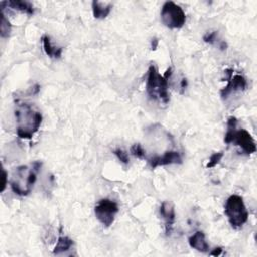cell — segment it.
<instances>
[{"label":"cell","mask_w":257,"mask_h":257,"mask_svg":"<svg viewBox=\"0 0 257 257\" xmlns=\"http://www.w3.org/2000/svg\"><path fill=\"white\" fill-rule=\"evenodd\" d=\"M16 118V134L21 139H31L39 130L42 122V114L30 104L22 101L15 102L14 110Z\"/></svg>","instance_id":"1"},{"label":"cell","mask_w":257,"mask_h":257,"mask_svg":"<svg viewBox=\"0 0 257 257\" xmlns=\"http://www.w3.org/2000/svg\"><path fill=\"white\" fill-rule=\"evenodd\" d=\"M172 75V68L169 67L164 75H161L154 64H151L148 69V77L146 90L152 100L163 104H168L170 101L169 94V79Z\"/></svg>","instance_id":"2"},{"label":"cell","mask_w":257,"mask_h":257,"mask_svg":"<svg viewBox=\"0 0 257 257\" xmlns=\"http://www.w3.org/2000/svg\"><path fill=\"white\" fill-rule=\"evenodd\" d=\"M41 165V162H33L30 166L22 165L15 168L10 181L13 193L18 196H27L32 191Z\"/></svg>","instance_id":"3"},{"label":"cell","mask_w":257,"mask_h":257,"mask_svg":"<svg viewBox=\"0 0 257 257\" xmlns=\"http://www.w3.org/2000/svg\"><path fill=\"white\" fill-rule=\"evenodd\" d=\"M237 118L235 116H230L227 121V132L225 134L224 142L226 144H235L240 147L242 151L251 155L256 152V144L250 133L244 128L237 130Z\"/></svg>","instance_id":"4"},{"label":"cell","mask_w":257,"mask_h":257,"mask_svg":"<svg viewBox=\"0 0 257 257\" xmlns=\"http://www.w3.org/2000/svg\"><path fill=\"white\" fill-rule=\"evenodd\" d=\"M224 213L230 225L234 229L241 228L248 221L249 213L244 204L243 198L239 195H231L225 204Z\"/></svg>","instance_id":"5"},{"label":"cell","mask_w":257,"mask_h":257,"mask_svg":"<svg viewBox=\"0 0 257 257\" xmlns=\"http://www.w3.org/2000/svg\"><path fill=\"white\" fill-rule=\"evenodd\" d=\"M161 20L168 28H181L186 22V14L180 5L173 1H167L161 9Z\"/></svg>","instance_id":"6"},{"label":"cell","mask_w":257,"mask_h":257,"mask_svg":"<svg viewBox=\"0 0 257 257\" xmlns=\"http://www.w3.org/2000/svg\"><path fill=\"white\" fill-rule=\"evenodd\" d=\"M118 212L117 204L110 199H101L94 207V214L96 219L104 226L109 227Z\"/></svg>","instance_id":"7"},{"label":"cell","mask_w":257,"mask_h":257,"mask_svg":"<svg viewBox=\"0 0 257 257\" xmlns=\"http://www.w3.org/2000/svg\"><path fill=\"white\" fill-rule=\"evenodd\" d=\"M226 80L228 81V84L220 90V95L223 99H227L228 96L234 92L237 91H243L247 87V80L246 78L241 74H235L233 75V69H226Z\"/></svg>","instance_id":"8"},{"label":"cell","mask_w":257,"mask_h":257,"mask_svg":"<svg viewBox=\"0 0 257 257\" xmlns=\"http://www.w3.org/2000/svg\"><path fill=\"white\" fill-rule=\"evenodd\" d=\"M147 161L149 162L150 166L153 169H156L160 166H167L172 164H182L183 159L179 152L177 151H167L163 155L154 156L151 158H148Z\"/></svg>","instance_id":"9"},{"label":"cell","mask_w":257,"mask_h":257,"mask_svg":"<svg viewBox=\"0 0 257 257\" xmlns=\"http://www.w3.org/2000/svg\"><path fill=\"white\" fill-rule=\"evenodd\" d=\"M160 214L165 222V232L167 236H170L173 230V226L176 220V214L174 206L168 202H163L160 207Z\"/></svg>","instance_id":"10"},{"label":"cell","mask_w":257,"mask_h":257,"mask_svg":"<svg viewBox=\"0 0 257 257\" xmlns=\"http://www.w3.org/2000/svg\"><path fill=\"white\" fill-rule=\"evenodd\" d=\"M189 245L191 248L202 252V253H206L209 251L210 246L208 244V242L206 241V237L205 234L202 231H197L195 232L188 240Z\"/></svg>","instance_id":"11"},{"label":"cell","mask_w":257,"mask_h":257,"mask_svg":"<svg viewBox=\"0 0 257 257\" xmlns=\"http://www.w3.org/2000/svg\"><path fill=\"white\" fill-rule=\"evenodd\" d=\"M5 6L10 7L11 9L20 11L22 13H26L32 15L34 13V7L30 2L21 1V0H8V1H1L0 7L4 8Z\"/></svg>","instance_id":"12"},{"label":"cell","mask_w":257,"mask_h":257,"mask_svg":"<svg viewBox=\"0 0 257 257\" xmlns=\"http://www.w3.org/2000/svg\"><path fill=\"white\" fill-rule=\"evenodd\" d=\"M41 42H42V46H43V50L46 53L47 56H49L50 58H60L61 54H62V48L58 47V46H54L51 43L50 37L47 35H43L41 37Z\"/></svg>","instance_id":"13"},{"label":"cell","mask_w":257,"mask_h":257,"mask_svg":"<svg viewBox=\"0 0 257 257\" xmlns=\"http://www.w3.org/2000/svg\"><path fill=\"white\" fill-rule=\"evenodd\" d=\"M91 6H92L93 16L96 19L105 18L110 13V10L112 8L111 3H102V2H99L96 0L92 1Z\"/></svg>","instance_id":"14"},{"label":"cell","mask_w":257,"mask_h":257,"mask_svg":"<svg viewBox=\"0 0 257 257\" xmlns=\"http://www.w3.org/2000/svg\"><path fill=\"white\" fill-rule=\"evenodd\" d=\"M72 245H73V241L70 238H68L67 236H59L57 243L54 247L53 253L56 255L64 253L68 251L72 247Z\"/></svg>","instance_id":"15"},{"label":"cell","mask_w":257,"mask_h":257,"mask_svg":"<svg viewBox=\"0 0 257 257\" xmlns=\"http://www.w3.org/2000/svg\"><path fill=\"white\" fill-rule=\"evenodd\" d=\"M11 32L10 21L6 18L3 11H1V24H0V34L2 37H8Z\"/></svg>","instance_id":"16"},{"label":"cell","mask_w":257,"mask_h":257,"mask_svg":"<svg viewBox=\"0 0 257 257\" xmlns=\"http://www.w3.org/2000/svg\"><path fill=\"white\" fill-rule=\"evenodd\" d=\"M131 153L134 157L136 158H139V159H144V160H147L148 157H147V154H146V151L144 150V148L140 145V144H134L132 147H131Z\"/></svg>","instance_id":"17"},{"label":"cell","mask_w":257,"mask_h":257,"mask_svg":"<svg viewBox=\"0 0 257 257\" xmlns=\"http://www.w3.org/2000/svg\"><path fill=\"white\" fill-rule=\"evenodd\" d=\"M223 156H224V153H223L222 151H221V152H216V153H214V154L211 155V157L209 158V161H208L206 167H207L208 169L214 168L215 166H217V165L220 163V161L222 160Z\"/></svg>","instance_id":"18"},{"label":"cell","mask_w":257,"mask_h":257,"mask_svg":"<svg viewBox=\"0 0 257 257\" xmlns=\"http://www.w3.org/2000/svg\"><path fill=\"white\" fill-rule=\"evenodd\" d=\"M203 40H204L206 43H210V44L218 43V46H219L220 43L222 42V40H219V39H218V32H217V31L206 32L205 35L203 36Z\"/></svg>","instance_id":"19"},{"label":"cell","mask_w":257,"mask_h":257,"mask_svg":"<svg viewBox=\"0 0 257 257\" xmlns=\"http://www.w3.org/2000/svg\"><path fill=\"white\" fill-rule=\"evenodd\" d=\"M113 154L117 157V159H118L121 163H123V164H128V162H130L128 155H127V153H125L123 150H121V149H115V150L113 151Z\"/></svg>","instance_id":"20"},{"label":"cell","mask_w":257,"mask_h":257,"mask_svg":"<svg viewBox=\"0 0 257 257\" xmlns=\"http://www.w3.org/2000/svg\"><path fill=\"white\" fill-rule=\"evenodd\" d=\"M222 252H223V249L220 248V247H218V248L213 249V250L210 252V255H212V256H219V255L222 254Z\"/></svg>","instance_id":"21"},{"label":"cell","mask_w":257,"mask_h":257,"mask_svg":"<svg viewBox=\"0 0 257 257\" xmlns=\"http://www.w3.org/2000/svg\"><path fill=\"white\" fill-rule=\"evenodd\" d=\"M7 185V173L3 170V183H2V188H1V191H4L5 187Z\"/></svg>","instance_id":"22"},{"label":"cell","mask_w":257,"mask_h":257,"mask_svg":"<svg viewBox=\"0 0 257 257\" xmlns=\"http://www.w3.org/2000/svg\"><path fill=\"white\" fill-rule=\"evenodd\" d=\"M157 46H158V40L156 38L152 39V49L155 50L157 48Z\"/></svg>","instance_id":"23"}]
</instances>
